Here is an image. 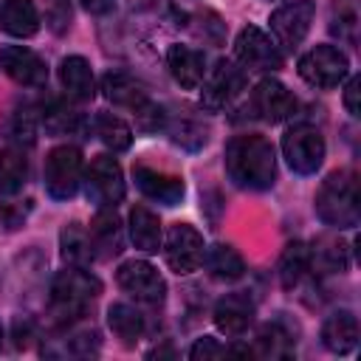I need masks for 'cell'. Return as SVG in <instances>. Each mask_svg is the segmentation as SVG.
Here are the masks:
<instances>
[{"label": "cell", "instance_id": "obj_10", "mask_svg": "<svg viewBox=\"0 0 361 361\" xmlns=\"http://www.w3.org/2000/svg\"><path fill=\"white\" fill-rule=\"evenodd\" d=\"M161 245H164L166 265L178 276H189L203 265V251H206L203 234L189 223H175Z\"/></svg>", "mask_w": 361, "mask_h": 361}, {"label": "cell", "instance_id": "obj_30", "mask_svg": "<svg viewBox=\"0 0 361 361\" xmlns=\"http://www.w3.org/2000/svg\"><path fill=\"white\" fill-rule=\"evenodd\" d=\"M28 180V158L17 147L0 149V195H17Z\"/></svg>", "mask_w": 361, "mask_h": 361}, {"label": "cell", "instance_id": "obj_14", "mask_svg": "<svg viewBox=\"0 0 361 361\" xmlns=\"http://www.w3.org/2000/svg\"><path fill=\"white\" fill-rule=\"evenodd\" d=\"M251 107H254V113H257L262 121L279 124V121H288V118L296 116L299 102H296V96H293L279 79L265 76V79H259V82L254 85V90H251Z\"/></svg>", "mask_w": 361, "mask_h": 361}, {"label": "cell", "instance_id": "obj_2", "mask_svg": "<svg viewBox=\"0 0 361 361\" xmlns=\"http://www.w3.org/2000/svg\"><path fill=\"white\" fill-rule=\"evenodd\" d=\"M313 209L322 223L344 231L355 228L361 220V192H358V175L353 169H336L330 172L322 186L316 189Z\"/></svg>", "mask_w": 361, "mask_h": 361}, {"label": "cell", "instance_id": "obj_25", "mask_svg": "<svg viewBox=\"0 0 361 361\" xmlns=\"http://www.w3.org/2000/svg\"><path fill=\"white\" fill-rule=\"evenodd\" d=\"M203 265L209 271L212 279H220V282H237L243 274H245V259L240 257L237 248L231 245H209L203 251Z\"/></svg>", "mask_w": 361, "mask_h": 361}, {"label": "cell", "instance_id": "obj_29", "mask_svg": "<svg viewBox=\"0 0 361 361\" xmlns=\"http://www.w3.org/2000/svg\"><path fill=\"white\" fill-rule=\"evenodd\" d=\"M59 254L68 265H90L93 259V245H90V234L85 226L79 223H68L59 231Z\"/></svg>", "mask_w": 361, "mask_h": 361}, {"label": "cell", "instance_id": "obj_8", "mask_svg": "<svg viewBox=\"0 0 361 361\" xmlns=\"http://www.w3.org/2000/svg\"><path fill=\"white\" fill-rule=\"evenodd\" d=\"M324 135L310 124H293L282 135V155L296 175H313L324 161Z\"/></svg>", "mask_w": 361, "mask_h": 361}, {"label": "cell", "instance_id": "obj_32", "mask_svg": "<svg viewBox=\"0 0 361 361\" xmlns=\"http://www.w3.org/2000/svg\"><path fill=\"white\" fill-rule=\"evenodd\" d=\"M310 268H319L327 274L344 271L347 268V245L338 240H319L310 248Z\"/></svg>", "mask_w": 361, "mask_h": 361}, {"label": "cell", "instance_id": "obj_24", "mask_svg": "<svg viewBox=\"0 0 361 361\" xmlns=\"http://www.w3.org/2000/svg\"><path fill=\"white\" fill-rule=\"evenodd\" d=\"M107 327L110 333L124 344V347H135L138 338L144 336L147 324H144V316L138 307L127 305V302H116L107 307Z\"/></svg>", "mask_w": 361, "mask_h": 361}, {"label": "cell", "instance_id": "obj_11", "mask_svg": "<svg viewBox=\"0 0 361 361\" xmlns=\"http://www.w3.org/2000/svg\"><path fill=\"white\" fill-rule=\"evenodd\" d=\"M313 17H316V3L313 0H290V3L279 6L268 20L274 42L285 51L299 48L305 42L310 25H313Z\"/></svg>", "mask_w": 361, "mask_h": 361}, {"label": "cell", "instance_id": "obj_31", "mask_svg": "<svg viewBox=\"0 0 361 361\" xmlns=\"http://www.w3.org/2000/svg\"><path fill=\"white\" fill-rule=\"evenodd\" d=\"M42 124L48 133L54 135H71V133H79L85 130V118L76 107L65 104V102H54L51 107L42 110Z\"/></svg>", "mask_w": 361, "mask_h": 361}, {"label": "cell", "instance_id": "obj_6", "mask_svg": "<svg viewBox=\"0 0 361 361\" xmlns=\"http://www.w3.org/2000/svg\"><path fill=\"white\" fill-rule=\"evenodd\" d=\"M45 192L54 200H71L82 186V152L73 144H59L48 152L42 169Z\"/></svg>", "mask_w": 361, "mask_h": 361}, {"label": "cell", "instance_id": "obj_35", "mask_svg": "<svg viewBox=\"0 0 361 361\" xmlns=\"http://www.w3.org/2000/svg\"><path fill=\"white\" fill-rule=\"evenodd\" d=\"M358 93H361V79L358 76H350V82L344 85V107L353 118H358L361 107H358Z\"/></svg>", "mask_w": 361, "mask_h": 361}, {"label": "cell", "instance_id": "obj_38", "mask_svg": "<svg viewBox=\"0 0 361 361\" xmlns=\"http://www.w3.org/2000/svg\"><path fill=\"white\" fill-rule=\"evenodd\" d=\"M0 347H3V324H0Z\"/></svg>", "mask_w": 361, "mask_h": 361}, {"label": "cell", "instance_id": "obj_27", "mask_svg": "<svg viewBox=\"0 0 361 361\" xmlns=\"http://www.w3.org/2000/svg\"><path fill=\"white\" fill-rule=\"evenodd\" d=\"M310 271V248L302 240H293L279 254V282L285 290H293L302 285V279Z\"/></svg>", "mask_w": 361, "mask_h": 361}, {"label": "cell", "instance_id": "obj_37", "mask_svg": "<svg viewBox=\"0 0 361 361\" xmlns=\"http://www.w3.org/2000/svg\"><path fill=\"white\" fill-rule=\"evenodd\" d=\"M147 3H152V0H133V6H147Z\"/></svg>", "mask_w": 361, "mask_h": 361}, {"label": "cell", "instance_id": "obj_28", "mask_svg": "<svg viewBox=\"0 0 361 361\" xmlns=\"http://www.w3.org/2000/svg\"><path fill=\"white\" fill-rule=\"evenodd\" d=\"M90 124H93V133L99 135V141H102L107 149L124 152V149L133 147V130H130V124H127L124 118H118L116 113L102 110V113L93 116Z\"/></svg>", "mask_w": 361, "mask_h": 361}, {"label": "cell", "instance_id": "obj_34", "mask_svg": "<svg viewBox=\"0 0 361 361\" xmlns=\"http://www.w3.org/2000/svg\"><path fill=\"white\" fill-rule=\"evenodd\" d=\"M223 355H231V347L228 344H220L214 336H200L195 338V344L189 347V358L192 361H206V358H223Z\"/></svg>", "mask_w": 361, "mask_h": 361}, {"label": "cell", "instance_id": "obj_33", "mask_svg": "<svg viewBox=\"0 0 361 361\" xmlns=\"http://www.w3.org/2000/svg\"><path fill=\"white\" fill-rule=\"evenodd\" d=\"M164 133L178 144V147H183V149H200L203 144H206V130L197 124V121H192V118H169L166 116V124H164Z\"/></svg>", "mask_w": 361, "mask_h": 361}, {"label": "cell", "instance_id": "obj_19", "mask_svg": "<svg viewBox=\"0 0 361 361\" xmlns=\"http://www.w3.org/2000/svg\"><path fill=\"white\" fill-rule=\"evenodd\" d=\"M166 68L172 73V79L183 87V90H195L200 87L203 76H206V59L197 48H189V45H169L166 48Z\"/></svg>", "mask_w": 361, "mask_h": 361}, {"label": "cell", "instance_id": "obj_9", "mask_svg": "<svg viewBox=\"0 0 361 361\" xmlns=\"http://www.w3.org/2000/svg\"><path fill=\"white\" fill-rule=\"evenodd\" d=\"M234 56H237V65L243 71L274 73V71L282 68V51H279V45L274 42V37H268L257 25L240 28V34L234 39Z\"/></svg>", "mask_w": 361, "mask_h": 361}, {"label": "cell", "instance_id": "obj_36", "mask_svg": "<svg viewBox=\"0 0 361 361\" xmlns=\"http://www.w3.org/2000/svg\"><path fill=\"white\" fill-rule=\"evenodd\" d=\"M113 6H116V0H82V8H85V11H90V14H96V17L110 14V11H113Z\"/></svg>", "mask_w": 361, "mask_h": 361}, {"label": "cell", "instance_id": "obj_20", "mask_svg": "<svg viewBox=\"0 0 361 361\" xmlns=\"http://www.w3.org/2000/svg\"><path fill=\"white\" fill-rule=\"evenodd\" d=\"M56 73H59V85H62V90H65L71 99H76V102H87V99H93V93H96V79H93L90 62H87L85 56H79V54L62 56Z\"/></svg>", "mask_w": 361, "mask_h": 361}, {"label": "cell", "instance_id": "obj_23", "mask_svg": "<svg viewBox=\"0 0 361 361\" xmlns=\"http://www.w3.org/2000/svg\"><path fill=\"white\" fill-rule=\"evenodd\" d=\"M127 231L130 240L138 251L144 254H158L161 243H164V231H161V220L152 209L147 206H133L127 214Z\"/></svg>", "mask_w": 361, "mask_h": 361}, {"label": "cell", "instance_id": "obj_7", "mask_svg": "<svg viewBox=\"0 0 361 361\" xmlns=\"http://www.w3.org/2000/svg\"><path fill=\"white\" fill-rule=\"evenodd\" d=\"M85 195L99 209H116L124 197V172L113 155H96L82 175Z\"/></svg>", "mask_w": 361, "mask_h": 361}, {"label": "cell", "instance_id": "obj_13", "mask_svg": "<svg viewBox=\"0 0 361 361\" xmlns=\"http://www.w3.org/2000/svg\"><path fill=\"white\" fill-rule=\"evenodd\" d=\"M116 282H118L121 290H127L130 296H135L138 302H147V305H161L164 296H166L164 276L147 259H127V262H121L118 271H116Z\"/></svg>", "mask_w": 361, "mask_h": 361}, {"label": "cell", "instance_id": "obj_15", "mask_svg": "<svg viewBox=\"0 0 361 361\" xmlns=\"http://www.w3.org/2000/svg\"><path fill=\"white\" fill-rule=\"evenodd\" d=\"M0 68L11 82H17L23 87H45V82H48L45 59L25 45H6L0 51Z\"/></svg>", "mask_w": 361, "mask_h": 361}, {"label": "cell", "instance_id": "obj_5", "mask_svg": "<svg viewBox=\"0 0 361 361\" xmlns=\"http://www.w3.org/2000/svg\"><path fill=\"white\" fill-rule=\"evenodd\" d=\"M299 76L319 90H333L350 76V59L336 45H313L299 56Z\"/></svg>", "mask_w": 361, "mask_h": 361}, {"label": "cell", "instance_id": "obj_21", "mask_svg": "<svg viewBox=\"0 0 361 361\" xmlns=\"http://www.w3.org/2000/svg\"><path fill=\"white\" fill-rule=\"evenodd\" d=\"M322 344L336 355H347V353L355 350V344H358V319L353 316V310H336L324 319Z\"/></svg>", "mask_w": 361, "mask_h": 361}, {"label": "cell", "instance_id": "obj_22", "mask_svg": "<svg viewBox=\"0 0 361 361\" xmlns=\"http://www.w3.org/2000/svg\"><path fill=\"white\" fill-rule=\"evenodd\" d=\"M0 31L28 39L39 31V11L34 0H0Z\"/></svg>", "mask_w": 361, "mask_h": 361}, {"label": "cell", "instance_id": "obj_1", "mask_svg": "<svg viewBox=\"0 0 361 361\" xmlns=\"http://www.w3.org/2000/svg\"><path fill=\"white\" fill-rule=\"evenodd\" d=\"M226 172L240 189L265 192L276 180V155L265 135L245 133L226 144Z\"/></svg>", "mask_w": 361, "mask_h": 361}, {"label": "cell", "instance_id": "obj_3", "mask_svg": "<svg viewBox=\"0 0 361 361\" xmlns=\"http://www.w3.org/2000/svg\"><path fill=\"white\" fill-rule=\"evenodd\" d=\"M102 293L99 276H93L85 265H68L51 279V313L56 324H73L85 307Z\"/></svg>", "mask_w": 361, "mask_h": 361}, {"label": "cell", "instance_id": "obj_17", "mask_svg": "<svg viewBox=\"0 0 361 361\" xmlns=\"http://www.w3.org/2000/svg\"><path fill=\"white\" fill-rule=\"evenodd\" d=\"M133 178H135V186L141 189L144 197H149L155 203H164V206H178L183 200V195H186L183 178L161 172V169H152V166H144V164H138L133 169Z\"/></svg>", "mask_w": 361, "mask_h": 361}, {"label": "cell", "instance_id": "obj_4", "mask_svg": "<svg viewBox=\"0 0 361 361\" xmlns=\"http://www.w3.org/2000/svg\"><path fill=\"white\" fill-rule=\"evenodd\" d=\"M102 90H104V96H107L113 104L127 107V110L138 118V127H141V130H147V133L164 130V124H166L164 107H158V104L149 99L147 87H144L135 76L121 73V71L107 73V76L102 79Z\"/></svg>", "mask_w": 361, "mask_h": 361}, {"label": "cell", "instance_id": "obj_16", "mask_svg": "<svg viewBox=\"0 0 361 361\" xmlns=\"http://www.w3.org/2000/svg\"><path fill=\"white\" fill-rule=\"evenodd\" d=\"M212 319H214V327L220 333H226V336H243L251 327V322H254V302L243 290L226 293V296H220L214 302Z\"/></svg>", "mask_w": 361, "mask_h": 361}, {"label": "cell", "instance_id": "obj_12", "mask_svg": "<svg viewBox=\"0 0 361 361\" xmlns=\"http://www.w3.org/2000/svg\"><path fill=\"white\" fill-rule=\"evenodd\" d=\"M203 90H200V104L209 110H223L228 107L245 87V71L234 59H217L214 68L203 76Z\"/></svg>", "mask_w": 361, "mask_h": 361}, {"label": "cell", "instance_id": "obj_18", "mask_svg": "<svg viewBox=\"0 0 361 361\" xmlns=\"http://www.w3.org/2000/svg\"><path fill=\"white\" fill-rule=\"evenodd\" d=\"M90 245L93 259H113L124 248V226L113 209H99V214L90 220Z\"/></svg>", "mask_w": 361, "mask_h": 361}, {"label": "cell", "instance_id": "obj_26", "mask_svg": "<svg viewBox=\"0 0 361 361\" xmlns=\"http://www.w3.org/2000/svg\"><path fill=\"white\" fill-rule=\"evenodd\" d=\"M293 333L282 324V322H265L259 330H257V338H254V347H251V355H262V358H288L293 355Z\"/></svg>", "mask_w": 361, "mask_h": 361}]
</instances>
